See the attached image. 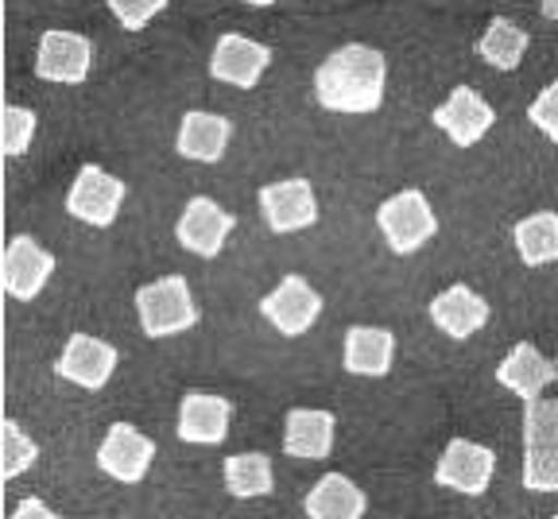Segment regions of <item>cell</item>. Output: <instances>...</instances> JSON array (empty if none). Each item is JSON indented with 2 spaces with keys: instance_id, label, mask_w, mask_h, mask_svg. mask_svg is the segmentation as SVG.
I'll use <instances>...</instances> for the list:
<instances>
[{
  "instance_id": "cb8c5ba5",
  "label": "cell",
  "mask_w": 558,
  "mask_h": 519,
  "mask_svg": "<svg viewBox=\"0 0 558 519\" xmlns=\"http://www.w3.org/2000/svg\"><path fill=\"white\" fill-rule=\"evenodd\" d=\"M221 473H226L229 496H236V500H256V496H271V488H276L271 458H268V454H260V450H253V454H233V458H226Z\"/></svg>"
},
{
  "instance_id": "1f68e13d",
  "label": "cell",
  "mask_w": 558,
  "mask_h": 519,
  "mask_svg": "<svg viewBox=\"0 0 558 519\" xmlns=\"http://www.w3.org/2000/svg\"><path fill=\"white\" fill-rule=\"evenodd\" d=\"M244 4H253V9H268V4H276V0H244Z\"/></svg>"
},
{
  "instance_id": "30bf717a",
  "label": "cell",
  "mask_w": 558,
  "mask_h": 519,
  "mask_svg": "<svg viewBox=\"0 0 558 519\" xmlns=\"http://www.w3.org/2000/svg\"><path fill=\"white\" fill-rule=\"evenodd\" d=\"M94 67V44L78 32H47L35 55V74L59 86H82Z\"/></svg>"
},
{
  "instance_id": "f1b7e54d",
  "label": "cell",
  "mask_w": 558,
  "mask_h": 519,
  "mask_svg": "<svg viewBox=\"0 0 558 519\" xmlns=\"http://www.w3.org/2000/svg\"><path fill=\"white\" fill-rule=\"evenodd\" d=\"M527 121H532L535 129L543 132V136L555 140V144H558V82L543 86L539 97H535V101L527 105Z\"/></svg>"
},
{
  "instance_id": "4dcf8cb0",
  "label": "cell",
  "mask_w": 558,
  "mask_h": 519,
  "mask_svg": "<svg viewBox=\"0 0 558 519\" xmlns=\"http://www.w3.org/2000/svg\"><path fill=\"white\" fill-rule=\"evenodd\" d=\"M543 16H547V20H558V0H543Z\"/></svg>"
},
{
  "instance_id": "836d02e7",
  "label": "cell",
  "mask_w": 558,
  "mask_h": 519,
  "mask_svg": "<svg viewBox=\"0 0 558 519\" xmlns=\"http://www.w3.org/2000/svg\"><path fill=\"white\" fill-rule=\"evenodd\" d=\"M555 519H558V516H555Z\"/></svg>"
},
{
  "instance_id": "7c38bea8",
  "label": "cell",
  "mask_w": 558,
  "mask_h": 519,
  "mask_svg": "<svg viewBox=\"0 0 558 519\" xmlns=\"http://www.w3.org/2000/svg\"><path fill=\"white\" fill-rule=\"evenodd\" d=\"M497 124V109L470 86H458L442 105L435 109V129L446 132V140L458 147H473L488 136V129Z\"/></svg>"
},
{
  "instance_id": "484cf974",
  "label": "cell",
  "mask_w": 558,
  "mask_h": 519,
  "mask_svg": "<svg viewBox=\"0 0 558 519\" xmlns=\"http://www.w3.org/2000/svg\"><path fill=\"white\" fill-rule=\"evenodd\" d=\"M35 461H39V446L32 442V434H27L16 419H4V423H0V466H4L0 476H4V481H16Z\"/></svg>"
},
{
  "instance_id": "5bb4252c",
  "label": "cell",
  "mask_w": 558,
  "mask_h": 519,
  "mask_svg": "<svg viewBox=\"0 0 558 519\" xmlns=\"http://www.w3.org/2000/svg\"><path fill=\"white\" fill-rule=\"evenodd\" d=\"M271 62V51L248 35H221L218 44H214V55H209V74L226 86H236V89H253L260 86L264 70Z\"/></svg>"
},
{
  "instance_id": "9c48e42d",
  "label": "cell",
  "mask_w": 558,
  "mask_h": 519,
  "mask_svg": "<svg viewBox=\"0 0 558 519\" xmlns=\"http://www.w3.org/2000/svg\"><path fill=\"white\" fill-rule=\"evenodd\" d=\"M233 226H236V217L229 214V209H221L214 198L198 194V198L186 202V209L179 214V221H174V237H179V244H183L186 252H194V256H202V260H214L226 249Z\"/></svg>"
},
{
  "instance_id": "e0dca14e",
  "label": "cell",
  "mask_w": 558,
  "mask_h": 519,
  "mask_svg": "<svg viewBox=\"0 0 558 519\" xmlns=\"http://www.w3.org/2000/svg\"><path fill=\"white\" fill-rule=\"evenodd\" d=\"M229 423H233V403L209 391H186L179 403V438L194 442V446H218L229 438Z\"/></svg>"
},
{
  "instance_id": "3957f363",
  "label": "cell",
  "mask_w": 558,
  "mask_h": 519,
  "mask_svg": "<svg viewBox=\"0 0 558 519\" xmlns=\"http://www.w3.org/2000/svg\"><path fill=\"white\" fill-rule=\"evenodd\" d=\"M136 314H140V329L151 341L174 338V334H186L191 326H198V303H194V294L183 276H163L156 283L140 287Z\"/></svg>"
},
{
  "instance_id": "f546056e",
  "label": "cell",
  "mask_w": 558,
  "mask_h": 519,
  "mask_svg": "<svg viewBox=\"0 0 558 519\" xmlns=\"http://www.w3.org/2000/svg\"><path fill=\"white\" fill-rule=\"evenodd\" d=\"M9 519H62V516H54V511L51 508H47V504L44 500H35V496H27V500L24 504H20V508L16 511H12V516Z\"/></svg>"
},
{
  "instance_id": "603a6c76",
  "label": "cell",
  "mask_w": 558,
  "mask_h": 519,
  "mask_svg": "<svg viewBox=\"0 0 558 519\" xmlns=\"http://www.w3.org/2000/svg\"><path fill=\"white\" fill-rule=\"evenodd\" d=\"M515 252L527 268H543V264H555L558 260V214L539 209V214H527L523 221H515Z\"/></svg>"
},
{
  "instance_id": "ffe728a7",
  "label": "cell",
  "mask_w": 558,
  "mask_h": 519,
  "mask_svg": "<svg viewBox=\"0 0 558 519\" xmlns=\"http://www.w3.org/2000/svg\"><path fill=\"white\" fill-rule=\"evenodd\" d=\"M497 381L505 384L512 396H520L523 403H535V399H543L547 384L558 381V364L547 361L535 346L520 341V346H512V353L497 364Z\"/></svg>"
},
{
  "instance_id": "8fae6325",
  "label": "cell",
  "mask_w": 558,
  "mask_h": 519,
  "mask_svg": "<svg viewBox=\"0 0 558 519\" xmlns=\"http://www.w3.org/2000/svg\"><path fill=\"white\" fill-rule=\"evenodd\" d=\"M260 214L271 233H303L318 221V198L306 179H279L260 191Z\"/></svg>"
},
{
  "instance_id": "7402d4cb",
  "label": "cell",
  "mask_w": 558,
  "mask_h": 519,
  "mask_svg": "<svg viewBox=\"0 0 558 519\" xmlns=\"http://www.w3.org/2000/svg\"><path fill=\"white\" fill-rule=\"evenodd\" d=\"M303 508L311 519H361L368 508V500L349 476L326 473V476H318V485L306 493Z\"/></svg>"
},
{
  "instance_id": "44dd1931",
  "label": "cell",
  "mask_w": 558,
  "mask_h": 519,
  "mask_svg": "<svg viewBox=\"0 0 558 519\" xmlns=\"http://www.w3.org/2000/svg\"><path fill=\"white\" fill-rule=\"evenodd\" d=\"M229 140H233V124L218 113H202V109H191L179 124V136H174V147L179 156L194 159V164H218L226 156Z\"/></svg>"
},
{
  "instance_id": "6da1fadb",
  "label": "cell",
  "mask_w": 558,
  "mask_h": 519,
  "mask_svg": "<svg viewBox=\"0 0 558 519\" xmlns=\"http://www.w3.org/2000/svg\"><path fill=\"white\" fill-rule=\"evenodd\" d=\"M384 86H388V59L365 44L338 47L314 70V97L330 113H376L384 105Z\"/></svg>"
},
{
  "instance_id": "5b68a950",
  "label": "cell",
  "mask_w": 558,
  "mask_h": 519,
  "mask_svg": "<svg viewBox=\"0 0 558 519\" xmlns=\"http://www.w3.org/2000/svg\"><path fill=\"white\" fill-rule=\"evenodd\" d=\"M124 182L117 174H109L105 167L97 164H86L74 182H70V194H66V214L86 221L94 229H109L117 221L124 206Z\"/></svg>"
},
{
  "instance_id": "4316f807",
  "label": "cell",
  "mask_w": 558,
  "mask_h": 519,
  "mask_svg": "<svg viewBox=\"0 0 558 519\" xmlns=\"http://www.w3.org/2000/svg\"><path fill=\"white\" fill-rule=\"evenodd\" d=\"M35 113L24 109V105H4V129H0V147H4V156L20 159L32 147L35 140Z\"/></svg>"
},
{
  "instance_id": "d4e9b609",
  "label": "cell",
  "mask_w": 558,
  "mask_h": 519,
  "mask_svg": "<svg viewBox=\"0 0 558 519\" xmlns=\"http://www.w3.org/2000/svg\"><path fill=\"white\" fill-rule=\"evenodd\" d=\"M527 44H532V35L523 32L515 20L497 16L493 24L485 27V35L477 39V55L488 62V67L497 70H515L527 55Z\"/></svg>"
},
{
  "instance_id": "277c9868",
  "label": "cell",
  "mask_w": 558,
  "mask_h": 519,
  "mask_svg": "<svg viewBox=\"0 0 558 519\" xmlns=\"http://www.w3.org/2000/svg\"><path fill=\"white\" fill-rule=\"evenodd\" d=\"M376 226H380L384 241H388V249L396 256H411L438 233V217L423 191H400L380 202Z\"/></svg>"
},
{
  "instance_id": "ac0fdd59",
  "label": "cell",
  "mask_w": 558,
  "mask_h": 519,
  "mask_svg": "<svg viewBox=\"0 0 558 519\" xmlns=\"http://www.w3.org/2000/svg\"><path fill=\"white\" fill-rule=\"evenodd\" d=\"M396 361V334L384 326H349L345 349H341V364H345L349 376H368V381H380V376L392 373Z\"/></svg>"
},
{
  "instance_id": "7a4b0ae2",
  "label": "cell",
  "mask_w": 558,
  "mask_h": 519,
  "mask_svg": "<svg viewBox=\"0 0 558 519\" xmlns=\"http://www.w3.org/2000/svg\"><path fill=\"white\" fill-rule=\"evenodd\" d=\"M523 488L558 493V399L523 407Z\"/></svg>"
},
{
  "instance_id": "2e32d148",
  "label": "cell",
  "mask_w": 558,
  "mask_h": 519,
  "mask_svg": "<svg viewBox=\"0 0 558 519\" xmlns=\"http://www.w3.org/2000/svg\"><path fill=\"white\" fill-rule=\"evenodd\" d=\"M333 431H338L333 411L295 407L283 423V454L299 461H326L333 454Z\"/></svg>"
},
{
  "instance_id": "ba28073f",
  "label": "cell",
  "mask_w": 558,
  "mask_h": 519,
  "mask_svg": "<svg viewBox=\"0 0 558 519\" xmlns=\"http://www.w3.org/2000/svg\"><path fill=\"white\" fill-rule=\"evenodd\" d=\"M260 314L283 338H303L323 314V294L314 291L303 276H283L276 291H268L260 299Z\"/></svg>"
},
{
  "instance_id": "9a60e30c",
  "label": "cell",
  "mask_w": 558,
  "mask_h": 519,
  "mask_svg": "<svg viewBox=\"0 0 558 519\" xmlns=\"http://www.w3.org/2000/svg\"><path fill=\"white\" fill-rule=\"evenodd\" d=\"M54 271V256L32 237H12L4 249V291L20 303H32L35 294L44 291L47 279Z\"/></svg>"
},
{
  "instance_id": "8992f818",
  "label": "cell",
  "mask_w": 558,
  "mask_h": 519,
  "mask_svg": "<svg viewBox=\"0 0 558 519\" xmlns=\"http://www.w3.org/2000/svg\"><path fill=\"white\" fill-rule=\"evenodd\" d=\"M493 473H497V454L481 446V442L453 438L435 466V485L462 496H481L488 488V481H493Z\"/></svg>"
},
{
  "instance_id": "4fadbf2b",
  "label": "cell",
  "mask_w": 558,
  "mask_h": 519,
  "mask_svg": "<svg viewBox=\"0 0 558 519\" xmlns=\"http://www.w3.org/2000/svg\"><path fill=\"white\" fill-rule=\"evenodd\" d=\"M117 361H121V353L109 341L89 338V334H70V341L62 346V357L54 361V373L62 381L78 384V388L97 391L117 373Z\"/></svg>"
},
{
  "instance_id": "d6986e66",
  "label": "cell",
  "mask_w": 558,
  "mask_h": 519,
  "mask_svg": "<svg viewBox=\"0 0 558 519\" xmlns=\"http://www.w3.org/2000/svg\"><path fill=\"white\" fill-rule=\"evenodd\" d=\"M430 322L442 329L446 338L465 341V338H473L477 329H485L488 303L481 299L477 291H473V287L453 283V287H446L442 294H435V299H430Z\"/></svg>"
},
{
  "instance_id": "d6a6232c",
  "label": "cell",
  "mask_w": 558,
  "mask_h": 519,
  "mask_svg": "<svg viewBox=\"0 0 558 519\" xmlns=\"http://www.w3.org/2000/svg\"><path fill=\"white\" fill-rule=\"evenodd\" d=\"M555 364H558V357H555Z\"/></svg>"
},
{
  "instance_id": "52a82bcc",
  "label": "cell",
  "mask_w": 558,
  "mask_h": 519,
  "mask_svg": "<svg viewBox=\"0 0 558 519\" xmlns=\"http://www.w3.org/2000/svg\"><path fill=\"white\" fill-rule=\"evenodd\" d=\"M151 461H156V442L132 423H113L105 431L101 446H97V469L109 473L113 481H124V485L144 481Z\"/></svg>"
},
{
  "instance_id": "83f0119b",
  "label": "cell",
  "mask_w": 558,
  "mask_h": 519,
  "mask_svg": "<svg viewBox=\"0 0 558 519\" xmlns=\"http://www.w3.org/2000/svg\"><path fill=\"white\" fill-rule=\"evenodd\" d=\"M105 4H109V12H113L117 24H121L124 32H140V27H148L151 20L167 9V0H105Z\"/></svg>"
}]
</instances>
